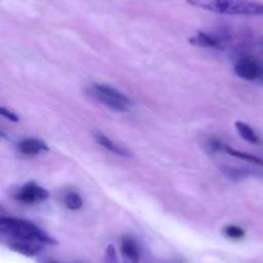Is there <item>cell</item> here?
Returning <instances> with one entry per match:
<instances>
[{
  "mask_svg": "<svg viewBox=\"0 0 263 263\" xmlns=\"http://www.w3.org/2000/svg\"><path fill=\"white\" fill-rule=\"evenodd\" d=\"M258 81H259V82H262V84H263V67H262L261 72H259V77H258Z\"/></svg>",
  "mask_w": 263,
  "mask_h": 263,
  "instance_id": "obj_17",
  "label": "cell"
},
{
  "mask_svg": "<svg viewBox=\"0 0 263 263\" xmlns=\"http://www.w3.org/2000/svg\"><path fill=\"white\" fill-rule=\"evenodd\" d=\"M235 128L243 140L248 141V143L253 144V145H257V144L261 143V139L257 135L256 131H254L251 126L247 125L246 122L238 121V122H235Z\"/></svg>",
  "mask_w": 263,
  "mask_h": 263,
  "instance_id": "obj_12",
  "label": "cell"
},
{
  "mask_svg": "<svg viewBox=\"0 0 263 263\" xmlns=\"http://www.w3.org/2000/svg\"><path fill=\"white\" fill-rule=\"evenodd\" d=\"M221 151H223L226 154H229V156L235 157V158L238 159H241V161H246V162H249V163H253V164H257V166L263 167V159L259 158V157L253 156V154L251 153H246V152L238 151V149L231 148V146L225 145V144L222 145Z\"/></svg>",
  "mask_w": 263,
  "mask_h": 263,
  "instance_id": "obj_11",
  "label": "cell"
},
{
  "mask_svg": "<svg viewBox=\"0 0 263 263\" xmlns=\"http://www.w3.org/2000/svg\"><path fill=\"white\" fill-rule=\"evenodd\" d=\"M223 235L229 239H233V240H240L246 236V231L244 229H241L240 226L236 225H228L223 228L222 230Z\"/></svg>",
  "mask_w": 263,
  "mask_h": 263,
  "instance_id": "obj_14",
  "label": "cell"
},
{
  "mask_svg": "<svg viewBox=\"0 0 263 263\" xmlns=\"http://www.w3.org/2000/svg\"><path fill=\"white\" fill-rule=\"evenodd\" d=\"M17 149L22 156L36 157L49 152L48 144L37 138H25L18 141Z\"/></svg>",
  "mask_w": 263,
  "mask_h": 263,
  "instance_id": "obj_7",
  "label": "cell"
},
{
  "mask_svg": "<svg viewBox=\"0 0 263 263\" xmlns=\"http://www.w3.org/2000/svg\"><path fill=\"white\" fill-rule=\"evenodd\" d=\"M64 207L69 211H80L84 207V199L76 192H69L63 198Z\"/></svg>",
  "mask_w": 263,
  "mask_h": 263,
  "instance_id": "obj_13",
  "label": "cell"
},
{
  "mask_svg": "<svg viewBox=\"0 0 263 263\" xmlns=\"http://www.w3.org/2000/svg\"><path fill=\"white\" fill-rule=\"evenodd\" d=\"M90 95L100 104L116 112H127L131 107V99L116 87L105 84H94L89 89Z\"/></svg>",
  "mask_w": 263,
  "mask_h": 263,
  "instance_id": "obj_3",
  "label": "cell"
},
{
  "mask_svg": "<svg viewBox=\"0 0 263 263\" xmlns=\"http://www.w3.org/2000/svg\"><path fill=\"white\" fill-rule=\"evenodd\" d=\"M121 258L122 263H140V248L131 236H123L121 240Z\"/></svg>",
  "mask_w": 263,
  "mask_h": 263,
  "instance_id": "obj_9",
  "label": "cell"
},
{
  "mask_svg": "<svg viewBox=\"0 0 263 263\" xmlns=\"http://www.w3.org/2000/svg\"><path fill=\"white\" fill-rule=\"evenodd\" d=\"M48 263H58V262H48Z\"/></svg>",
  "mask_w": 263,
  "mask_h": 263,
  "instance_id": "obj_18",
  "label": "cell"
},
{
  "mask_svg": "<svg viewBox=\"0 0 263 263\" xmlns=\"http://www.w3.org/2000/svg\"><path fill=\"white\" fill-rule=\"evenodd\" d=\"M8 246L15 253H20L25 257H36L44 249V244L33 240H17V239H12Z\"/></svg>",
  "mask_w": 263,
  "mask_h": 263,
  "instance_id": "obj_8",
  "label": "cell"
},
{
  "mask_svg": "<svg viewBox=\"0 0 263 263\" xmlns=\"http://www.w3.org/2000/svg\"><path fill=\"white\" fill-rule=\"evenodd\" d=\"M14 197L18 202L25 203V204H36V203H41L48 200L49 197H50V193H49L45 187L36 184V182L30 181L26 182L25 185H22V186L17 190Z\"/></svg>",
  "mask_w": 263,
  "mask_h": 263,
  "instance_id": "obj_4",
  "label": "cell"
},
{
  "mask_svg": "<svg viewBox=\"0 0 263 263\" xmlns=\"http://www.w3.org/2000/svg\"><path fill=\"white\" fill-rule=\"evenodd\" d=\"M0 117L5 118V120H8L9 122H13V123L20 122V116H18L15 112H13V110L8 109V108H5V107H0Z\"/></svg>",
  "mask_w": 263,
  "mask_h": 263,
  "instance_id": "obj_15",
  "label": "cell"
},
{
  "mask_svg": "<svg viewBox=\"0 0 263 263\" xmlns=\"http://www.w3.org/2000/svg\"><path fill=\"white\" fill-rule=\"evenodd\" d=\"M92 138H94V140L97 141L100 146H103V148H104L105 151L109 152V153L116 154V156H120V157L131 156V153L125 148V146L117 144L116 141H113L112 139L108 138L107 135L100 133V131H94V133H92Z\"/></svg>",
  "mask_w": 263,
  "mask_h": 263,
  "instance_id": "obj_10",
  "label": "cell"
},
{
  "mask_svg": "<svg viewBox=\"0 0 263 263\" xmlns=\"http://www.w3.org/2000/svg\"><path fill=\"white\" fill-rule=\"evenodd\" d=\"M262 66L251 58H241L234 66V72L236 76L246 81H258L259 72Z\"/></svg>",
  "mask_w": 263,
  "mask_h": 263,
  "instance_id": "obj_5",
  "label": "cell"
},
{
  "mask_svg": "<svg viewBox=\"0 0 263 263\" xmlns=\"http://www.w3.org/2000/svg\"><path fill=\"white\" fill-rule=\"evenodd\" d=\"M192 7L228 15L258 17L263 15V3L256 0H186Z\"/></svg>",
  "mask_w": 263,
  "mask_h": 263,
  "instance_id": "obj_1",
  "label": "cell"
},
{
  "mask_svg": "<svg viewBox=\"0 0 263 263\" xmlns=\"http://www.w3.org/2000/svg\"><path fill=\"white\" fill-rule=\"evenodd\" d=\"M104 261L105 263H118L117 252H116L115 247H113L112 244H109V246L107 247V249H105Z\"/></svg>",
  "mask_w": 263,
  "mask_h": 263,
  "instance_id": "obj_16",
  "label": "cell"
},
{
  "mask_svg": "<svg viewBox=\"0 0 263 263\" xmlns=\"http://www.w3.org/2000/svg\"><path fill=\"white\" fill-rule=\"evenodd\" d=\"M189 43L199 48H210V49H225L226 48V40L225 36L222 35H213L210 32H203V31H198L193 37L189 39Z\"/></svg>",
  "mask_w": 263,
  "mask_h": 263,
  "instance_id": "obj_6",
  "label": "cell"
},
{
  "mask_svg": "<svg viewBox=\"0 0 263 263\" xmlns=\"http://www.w3.org/2000/svg\"><path fill=\"white\" fill-rule=\"evenodd\" d=\"M0 233L4 235L10 236L17 240H33L44 244V246H55L57 240L51 238L48 233L36 226L35 223L30 222L23 218L8 217L2 216L0 217Z\"/></svg>",
  "mask_w": 263,
  "mask_h": 263,
  "instance_id": "obj_2",
  "label": "cell"
}]
</instances>
